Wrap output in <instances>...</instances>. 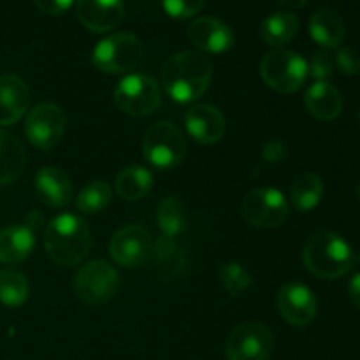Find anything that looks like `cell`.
<instances>
[{"label": "cell", "mask_w": 360, "mask_h": 360, "mask_svg": "<svg viewBox=\"0 0 360 360\" xmlns=\"http://www.w3.org/2000/svg\"><path fill=\"white\" fill-rule=\"evenodd\" d=\"M213 77V65L202 53L179 51L169 56L162 69V84L178 104H192L207 91Z\"/></svg>", "instance_id": "obj_1"}, {"label": "cell", "mask_w": 360, "mask_h": 360, "mask_svg": "<svg viewBox=\"0 0 360 360\" xmlns=\"http://www.w3.org/2000/svg\"><path fill=\"white\" fill-rule=\"evenodd\" d=\"M44 250L53 262L72 267L88 257L91 232L86 221L72 213L53 218L44 231Z\"/></svg>", "instance_id": "obj_2"}, {"label": "cell", "mask_w": 360, "mask_h": 360, "mask_svg": "<svg viewBox=\"0 0 360 360\" xmlns=\"http://www.w3.org/2000/svg\"><path fill=\"white\" fill-rule=\"evenodd\" d=\"M302 260L306 269L316 278L336 280L354 267L355 253L340 234L320 231L306 241Z\"/></svg>", "instance_id": "obj_3"}, {"label": "cell", "mask_w": 360, "mask_h": 360, "mask_svg": "<svg viewBox=\"0 0 360 360\" xmlns=\"http://www.w3.org/2000/svg\"><path fill=\"white\" fill-rule=\"evenodd\" d=\"M144 56V46L129 32L112 34L95 44L91 63L105 74H125L136 69Z\"/></svg>", "instance_id": "obj_4"}, {"label": "cell", "mask_w": 360, "mask_h": 360, "mask_svg": "<svg viewBox=\"0 0 360 360\" xmlns=\"http://www.w3.org/2000/svg\"><path fill=\"white\" fill-rule=\"evenodd\" d=\"M143 155L158 171L178 167L186 155V139L181 129L171 122H158L143 137Z\"/></svg>", "instance_id": "obj_5"}, {"label": "cell", "mask_w": 360, "mask_h": 360, "mask_svg": "<svg viewBox=\"0 0 360 360\" xmlns=\"http://www.w3.org/2000/svg\"><path fill=\"white\" fill-rule=\"evenodd\" d=\"M260 77L278 94H294L301 90L308 77V62L299 53L274 49L260 60Z\"/></svg>", "instance_id": "obj_6"}, {"label": "cell", "mask_w": 360, "mask_h": 360, "mask_svg": "<svg viewBox=\"0 0 360 360\" xmlns=\"http://www.w3.org/2000/svg\"><path fill=\"white\" fill-rule=\"evenodd\" d=\"M115 102L120 111L134 118H143L158 109L162 90L157 79L148 74H129L115 88Z\"/></svg>", "instance_id": "obj_7"}, {"label": "cell", "mask_w": 360, "mask_h": 360, "mask_svg": "<svg viewBox=\"0 0 360 360\" xmlns=\"http://www.w3.org/2000/svg\"><path fill=\"white\" fill-rule=\"evenodd\" d=\"M290 213V204L283 192L276 188H255L245 195L241 214L250 225L257 229H276L285 224Z\"/></svg>", "instance_id": "obj_8"}, {"label": "cell", "mask_w": 360, "mask_h": 360, "mask_svg": "<svg viewBox=\"0 0 360 360\" xmlns=\"http://www.w3.org/2000/svg\"><path fill=\"white\" fill-rule=\"evenodd\" d=\"M120 288V274L105 260H91L76 274L74 290L83 302L91 306L105 304Z\"/></svg>", "instance_id": "obj_9"}, {"label": "cell", "mask_w": 360, "mask_h": 360, "mask_svg": "<svg viewBox=\"0 0 360 360\" xmlns=\"http://www.w3.org/2000/svg\"><path fill=\"white\" fill-rule=\"evenodd\" d=\"M67 118L62 108L53 102L35 105L25 122V136L28 143L41 151H51L65 134Z\"/></svg>", "instance_id": "obj_10"}, {"label": "cell", "mask_w": 360, "mask_h": 360, "mask_svg": "<svg viewBox=\"0 0 360 360\" xmlns=\"http://www.w3.org/2000/svg\"><path fill=\"white\" fill-rule=\"evenodd\" d=\"M273 333L260 322H245L227 338V360H267L273 352Z\"/></svg>", "instance_id": "obj_11"}, {"label": "cell", "mask_w": 360, "mask_h": 360, "mask_svg": "<svg viewBox=\"0 0 360 360\" xmlns=\"http://www.w3.org/2000/svg\"><path fill=\"white\" fill-rule=\"evenodd\" d=\"M153 239L141 225H127L120 229L109 241L112 260L123 267H141L153 255Z\"/></svg>", "instance_id": "obj_12"}, {"label": "cell", "mask_w": 360, "mask_h": 360, "mask_svg": "<svg viewBox=\"0 0 360 360\" xmlns=\"http://www.w3.org/2000/svg\"><path fill=\"white\" fill-rule=\"evenodd\" d=\"M278 311L290 326L304 327L315 320L316 297L313 290L306 285L292 281L281 287L276 299Z\"/></svg>", "instance_id": "obj_13"}, {"label": "cell", "mask_w": 360, "mask_h": 360, "mask_svg": "<svg viewBox=\"0 0 360 360\" xmlns=\"http://www.w3.org/2000/svg\"><path fill=\"white\" fill-rule=\"evenodd\" d=\"M188 39L199 51L210 55H221L234 48V32L221 20L202 16L192 21L188 27Z\"/></svg>", "instance_id": "obj_14"}, {"label": "cell", "mask_w": 360, "mask_h": 360, "mask_svg": "<svg viewBox=\"0 0 360 360\" xmlns=\"http://www.w3.org/2000/svg\"><path fill=\"white\" fill-rule=\"evenodd\" d=\"M185 127L200 144H214L225 134V116L211 104H195L186 111Z\"/></svg>", "instance_id": "obj_15"}, {"label": "cell", "mask_w": 360, "mask_h": 360, "mask_svg": "<svg viewBox=\"0 0 360 360\" xmlns=\"http://www.w3.org/2000/svg\"><path fill=\"white\" fill-rule=\"evenodd\" d=\"M81 25L95 34L112 30L123 18V0H76Z\"/></svg>", "instance_id": "obj_16"}, {"label": "cell", "mask_w": 360, "mask_h": 360, "mask_svg": "<svg viewBox=\"0 0 360 360\" xmlns=\"http://www.w3.org/2000/svg\"><path fill=\"white\" fill-rule=\"evenodd\" d=\"M30 91L25 81L16 74L0 76V125H14L27 112Z\"/></svg>", "instance_id": "obj_17"}, {"label": "cell", "mask_w": 360, "mask_h": 360, "mask_svg": "<svg viewBox=\"0 0 360 360\" xmlns=\"http://www.w3.org/2000/svg\"><path fill=\"white\" fill-rule=\"evenodd\" d=\"M35 193L48 207H65L72 199V181L60 167H42L35 176Z\"/></svg>", "instance_id": "obj_18"}, {"label": "cell", "mask_w": 360, "mask_h": 360, "mask_svg": "<svg viewBox=\"0 0 360 360\" xmlns=\"http://www.w3.org/2000/svg\"><path fill=\"white\" fill-rule=\"evenodd\" d=\"M304 105L311 116L323 122H330L343 111V97L340 90L329 81H315L306 90Z\"/></svg>", "instance_id": "obj_19"}, {"label": "cell", "mask_w": 360, "mask_h": 360, "mask_svg": "<svg viewBox=\"0 0 360 360\" xmlns=\"http://www.w3.org/2000/svg\"><path fill=\"white\" fill-rule=\"evenodd\" d=\"M34 246L35 236L30 225H9L4 231H0V262H23L34 252Z\"/></svg>", "instance_id": "obj_20"}, {"label": "cell", "mask_w": 360, "mask_h": 360, "mask_svg": "<svg viewBox=\"0 0 360 360\" xmlns=\"http://www.w3.org/2000/svg\"><path fill=\"white\" fill-rule=\"evenodd\" d=\"M27 169V151L14 134L0 130V186L21 178Z\"/></svg>", "instance_id": "obj_21"}, {"label": "cell", "mask_w": 360, "mask_h": 360, "mask_svg": "<svg viewBox=\"0 0 360 360\" xmlns=\"http://www.w3.org/2000/svg\"><path fill=\"white\" fill-rule=\"evenodd\" d=\"M309 34L322 48H338L345 39V21L336 11L320 9L309 20Z\"/></svg>", "instance_id": "obj_22"}, {"label": "cell", "mask_w": 360, "mask_h": 360, "mask_svg": "<svg viewBox=\"0 0 360 360\" xmlns=\"http://www.w3.org/2000/svg\"><path fill=\"white\" fill-rule=\"evenodd\" d=\"M153 188V174L143 165H129L118 172L115 179V190L122 199L141 200Z\"/></svg>", "instance_id": "obj_23"}, {"label": "cell", "mask_w": 360, "mask_h": 360, "mask_svg": "<svg viewBox=\"0 0 360 360\" xmlns=\"http://www.w3.org/2000/svg\"><path fill=\"white\" fill-rule=\"evenodd\" d=\"M299 30V18L288 11L271 14L260 25V37L267 46L280 48L290 42Z\"/></svg>", "instance_id": "obj_24"}, {"label": "cell", "mask_w": 360, "mask_h": 360, "mask_svg": "<svg viewBox=\"0 0 360 360\" xmlns=\"http://www.w3.org/2000/svg\"><path fill=\"white\" fill-rule=\"evenodd\" d=\"M323 197V183L320 176L313 172H304L297 176L290 186V202L294 210L301 213L315 210Z\"/></svg>", "instance_id": "obj_25"}, {"label": "cell", "mask_w": 360, "mask_h": 360, "mask_svg": "<svg viewBox=\"0 0 360 360\" xmlns=\"http://www.w3.org/2000/svg\"><path fill=\"white\" fill-rule=\"evenodd\" d=\"M157 221L162 234L176 238L186 227V214L183 202L174 195H167L158 202Z\"/></svg>", "instance_id": "obj_26"}, {"label": "cell", "mask_w": 360, "mask_h": 360, "mask_svg": "<svg viewBox=\"0 0 360 360\" xmlns=\"http://www.w3.org/2000/svg\"><path fill=\"white\" fill-rule=\"evenodd\" d=\"M28 281L25 278V274H21L20 271L11 269H0V302L7 308H20L21 304H25L28 299Z\"/></svg>", "instance_id": "obj_27"}, {"label": "cell", "mask_w": 360, "mask_h": 360, "mask_svg": "<svg viewBox=\"0 0 360 360\" xmlns=\"http://www.w3.org/2000/svg\"><path fill=\"white\" fill-rule=\"evenodd\" d=\"M112 192L111 186L105 181H91L77 193L76 207L84 214H95L104 211L111 204Z\"/></svg>", "instance_id": "obj_28"}, {"label": "cell", "mask_w": 360, "mask_h": 360, "mask_svg": "<svg viewBox=\"0 0 360 360\" xmlns=\"http://www.w3.org/2000/svg\"><path fill=\"white\" fill-rule=\"evenodd\" d=\"M221 287L231 295H239L252 285V276L239 262H227L220 269Z\"/></svg>", "instance_id": "obj_29"}, {"label": "cell", "mask_w": 360, "mask_h": 360, "mask_svg": "<svg viewBox=\"0 0 360 360\" xmlns=\"http://www.w3.org/2000/svg\"><path fill=\"white\" fill-rule=\"evenodd\" d=\"M334 69H336L334 58L330 56V53L322 49V51H316L309 60L308 76L315 77L316 81H327L334 74Z\"/></svg>", "instance_id": "obj_30"}, {"label": "cell", "mask_w": 360, "mask_h": 360, "mask_svg": "<svg viewBox=\"0 0 360 360\" xmlns=\"http://www.w3.org/2000/svg\"><path fill=\"white\" fill-rule=\"evenodd\" d=\"M165 13L176 20H186L192 18L202 9L204 0H162Z\"/></svg>", "instance_id": "obj_31"}, {"label": "cell", "mask_w": 360, "mask_h": 360, "mask_svg": "<svg viewBox=\"0 0 360 360\" xmlns=\"http://www.w3.org/2000/svg\"><path fill=\"white\" fill-rule=\"evenodd\" d=\"M334 63L343 74L355 76L360 72V53L355 48H341L334 56Z\"/></svg>", "instance_id": "obj_32"}, {"label": "cell", "mask_w": 360, "mask_h": 360, "mask_svg": "<svg viewBox=\"0 0 360 360\" xmlns=\"http://www.w3.org/2000/svg\"><path fill=\"white\" fill-rule=\"evenodd\" d=\"M176 252V241L174 238H169V236L162 234L157 241L153 243V255L157 257L158 262H165V260L171 259Z\"/></svg>", "instance_id": "obj_33"}, {"label": "cell", "mask_w": 360, "mask_h": 360, "mask_svg": "<svg viewBox=\"0 0 360 360\" xmlns=\"http://www.w3.org/2000/svg\"><path fill=\"white\" fill-rule=\"evenodd\" d=\"M34 4L42 13L49 14V16H58L72 6L74 0H34Z\"/></svg>", "instance_id": "obj_34"}, {"label": "cell", "mask_w": 360, "mask_h": 360, "mask_svg": "<svg viewBox=\"0 0 360 360\" xmlns=\"http://www.w3.org/2000/svg\"><path fill=\"white\" fill-rule=\"evenodd\" d=\"M285 153H287V150H285V144L281 141H269L262 148L264 160L271 162V164H276V162L283 160Z\"/></svg>", "instance_id": "obj_35"}, {"label": "cell", "mask_w": 360, "mask_h": 360, "mask_svg": "<svg viewBox=\"0 0 360 360\" xmlns=\"http://www.w3.org/2000/svg\"><path fill=\"white\" fill-rule=\"evenodd\" d=\"M348 294H350L352 302L360 309V273L354 274L348 283Z\"/></svg>", "instance_id": "obj_36"}, {"label": "cell", "mask_w": 360, "mask_h": 360, "mask_svg": "<svg viewBox=\"0 0 360 360\" xmlns=\"http://www.w3.org/2000/svg\"><path fill=\"white\" fill-rule=\"evenodd\" d=\"M283 6H288V7H294V9H301V7L306 6V2L308 0H280Z\"/></svg>", "instance_id": "obj_37"}, {"label": "cell", "mask_w": 360, "mask_h": 360, "mask_svg": "<svg viewBox=\"0 0 360 360\" xmlns=\"http://www.w3.org/2000/svg\"><path fill=\"white\" fill-rule=\"evenodd\" d=\"M355 190H357V193H359V195H360V181H359V185H357V188H355Z\"/></svg>", "instance_id": "obj_38"}]
</instances>
